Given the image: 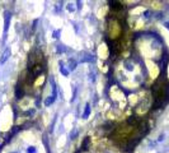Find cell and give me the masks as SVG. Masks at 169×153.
<instances>
[{
  "instance_id": "obj_16",
  "label": "cell",
  "mask_w": 169,
  "mask_h": 153,
  "mask_svg": "<svg viewBox=\"0 0 169 153\" xmlns=\"http://www.w3.org/2000/svg\"><path fill=\"white\" fill-rule=\"evenodd\" d=\"M58 35H60V29H57V31L54 32V37L55 38H58Z\"/></svg>"
},
{
  "instance_id": "obj_19",
  "label": "cell",
  "mask_w": 169,
  "mask_h": 153,
  "mask_svg": "<svg viewBox=\"0 0 169 153\" xmlns=\"http://www.w3.org/2000/svg\"><path fill=\"white\" fill-rule=\"evenodd\" d=\"M163 139H164V135H160V137H159V139H158V140H159V142H161V140H163Z\"/></svg>"
},
{
  "instance_id": "obj_15",
  "label": "cell",
  "mask_w": 169,
  "mask_h": 153,
  "mask_svg": "<svg viewBox=\"0 0 169 153\" xmlns=\"http://www.w3.org/2000/svg\"><path fill=\"white\" fill-rule=\"evenodd\" d=\"M65 51V47L62 46V45H58L57 46V52H64Z\"/></svg>"
},
{
  "instance_id": "obj_4",
  "label": "cell",
  "mask_w": 169,
  "mask_h": 153,
  "mask_svg": "<svg viewBox=\"0 0 169 153\" xmlns=\"http://www.w3.org/2000/svg\"><path fill=\"white\" fill-rule=\"evenodd\" d=\"M10 19H11V14H10V12H4V36L6 35V32H8Z\"/></svg>"
},
{
  "instance_id": "obj_8",
  "label": "cell",
  "mask_w": 169,
  "mask_h": 153,
  "mask_svg": "<svg viewBox=\"0 0 169 153\" xmlns=\"http://www.w3.org/2000/svg\"><path fill=\"white\" fill-rule=\"evenodd\" d=\"M89 114H90V105L87 103L85 105V110H84V114H83V119H87L89 116Z\"/></svg>"
},
{
  "instance_id": "obj_3",
  "label": "cell",
  "mask_w": 169,
  "mask_h": 153,
  "mask_svg": "<svg viewBox=\"0 0 169 153\" xmlns=\"http://www.w3.org/2000/svg\"><path fill=\"white\" fill-rule=\"evenodd\" d=\"M42 69H43V66L41 65V64H36V65L31 66L29 68V74H31V76H32V78H36L38 74L42 73Z\"/></svg>"
},
{
  "instance_id": "obj_21",
  "label": "cell",
  "mask_w": 169,
  "mask_h": 153,
  "mask_svg": "<svg viewBox=\"0 0 169 153\" xmlns=\"http://www.w3.org/2000/svg\"><path fill=\"white\" fill-rule=\"evenodd\" d=\"M13 153H18V152H13Z\"/></svg>"
},
{
  "instance_id": "obj_7",
  "label": "cell",
  "mask_w": 169,
  "mask_h": 153,
  "mask_svg": "<svg viewBox=\"0 0 169 153\" xmlns=\"http://www.w3.org/2000/svg\"><path fill=\"white\" fill-rule=\"evenodd\" d=\"M89 143H90V138H85L83 142V145H81V151H88V147H89Z\"/></svg>"
},
{
  "instance_id": "obj_10",
  "label": "cell",
  "mask_w": 169,
  "mask_h": 153,
  "mask_svg": "<svg viewBox=\"0 0 169 153\" xmlns=\"http://www.w3.org/2000/svg\"><path fill=\"white\" fill-rule=\"evenodd\" d=\"M80 61L81 63H84V61H94V56L93 55H85L84 57L80 59Z\"/></svg>"
},
{
  "instance_id": "obj_13",
  "label": "cell",
  "mask_w": 169,
  "mask_h": 153,
  "mask_svg": "<svg viewBox=\"0 0 169 153\" xmlns=\"http://www.w3.org/2000/svg\"><path fill=\"white\" fill-rule=\"evenodd\" d=\"M89 80H90V82H94V80H95V74H94V72L89 73Z\"/></svg>"
},
{
  "instance_id": "obj_12",
  "label": "cell",
  "mask_w": 169,
  "mask_h": 153,
  "mask_svg": "<svg viewBox=\"0 0 169 153\" xmlns=\"http://www.w3.org/2000/svg\"><path fill=\"white\" fill-rule=\"evenodd\" d=\"M76 135H78V129H74L73 131L70 133V139H75Z\"/></svg>"
},
{
  "instance_id": "obj_9",
  "label": "cell",
  "mask_w": 169,
  "mask_h": 153,
  "mask_svg": "<svg viewBox=\"0 0 169 153\" xmlns=\"http://www.w3.org/2000/svg\"><path fill=\"white\" fill-rule=\"evenodd\" d=\"M75 68H76V61L73 60V59H70L69 60V70L73 72V70H75Z\"/></svg>"
},
{
  "instance_id": "obj_11",
  "label": "cell",
  "mask_w": 169,
  "mask_h": 153,
  "mask_svg": "<svg viewBox=\"0 0 169 153\" xmlns=\"http://www.w3.org/2000/svg\"><path fill=\"white\" fill-rule=\"evenodd\" d=\"M60 72H61L65 76L69 75V72H68V70L65 69V66H64V61H60Z\"/></svg>"
},
{
  "instance_id": "obj_1",
  "label": "cell",
  "mask_w": 169,
  "mask_h": 153,
  "mask_svg": "<svg viewBox=\"0 0 169 153\" xmlns=\"http://www.w3.org/2000/svg\"><path fill=\"white\" fill-rule=\"evenodd\" d=\"M41 60H42V54H41V51L36 50V51H33V52H31L29 59H28V65H29V68L33 66V65H36V64H40Z\"/></svg>"
},
{
  "instance_id": "obj_20",
  "label": "cell",
  "mask_w": 169,
  "mask_h": 153,
  "mask_svg": "<svg viewBox=\"0 0 169 153\" xmlns=\"http://www.w3.org/2000/svg\"><path fill=\"white\" fill-rule=\"evenodd\" d=\"M164 26H165V27L169 29V22H165V24H164Z\"/></svg>"
},
{
  "instance_id": "obj_18",
  "label": "cell",
  "mask_w": 169,
  "mask_h": 153,
  "mask_svg": "<svg viewBox=\"0 0 169 153\" xmlns=\"http://www.w3.org/2000/svg\"><path fill=\"white\" fill-rule=\"evenodd\" d=\"M68 10H70V12H74V6L71 5V4H69V5H68Z\"/></svg>"
},
{
  "instance_id": "obj_14",
  "label": "cell",
  "mask_w": 169,
  "mask_h": 153,
  "mask_svg": "<svg viewBox=\"0 0 169 153\" xmlns=\"http://www.w3.org/2000/svg\"><path fill=\"white\" fill-rule=\"evenodd\" d=\"M27 152H28V153H37V151H36V148H34V147H28Z\"/></svg>"
},
{
  "instance_id": "obj_17",
  "label": "cell",
  "mask_w": 169,
  "mask_h": 153,
  "mask_svg": "<svg viewBox=\"0 0 169 153\" xmlns=\"http://www.w3.org/2000/svg\"><path fill=\"white\" fill-rule=\"evenodd\" d=\"M144 17H145V18H150V12L146 10V12L144 13Z\"/></svg>"
},
{
  "instance_id": "obj_6",
  "label": "cell",
  "mask_w": 169,
  "mask_h": 153,
  "mask_svg": "<svg viewBox=\"0 0 169 153\" xmlns=\"http://www.w3.org/2000/svg\"><path fill=\"white\" fill-rule=\"evenodd\" d=\"M109 5H111V8L114 9V10H121L122 9V4L120 1H114V0H112V1H109Z\"/></svg>"
},
{
  "instance_id": "obj_2",
  "label": "cell",
  "mask_w": 169,
  "mask_h": 153,
  "mask_svg": "<svg viewBox=\"0 0 169 153\" xmlns=\"http://www.w3.org/2000/svg\"><path fill=\"white\" fill-rule=\"evenodd\" d=\"M51 83H52V94L48 98H46V101H45V105L46 106H50V105H52L56 97H57V92H56V86H55V83H54V79L51 78Z\"/></svg>"
},
{
  "instance_id": "obj_5",
  "label": "cell",
  "mask_w": 169,
  "mask_h": 153,
  "mask_svg": "<svg viewBox=\"0 0 169 153\" xmlns=\"http://www.w3.org/2000/svg\"><path fill=\"white\" fill-rule=\"evenodd\" d=\"M9 56H10V49L8 47V49H5V50H4V52H3L1 57H0V64H4L6 60L9 59Z\"/></svg>"
}]
</instances>
